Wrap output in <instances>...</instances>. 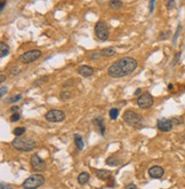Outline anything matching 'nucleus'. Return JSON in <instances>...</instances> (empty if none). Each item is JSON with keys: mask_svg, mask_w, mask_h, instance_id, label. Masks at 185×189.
Here are the masks:
<instances>
[{"mask_svg": "<svg viewBox=\"0 0 185 189\" xmlns=\"http://www.w3.org/2000/svg\"><path fill=\"white\" fill-rule=\"evenodd\" d=\"M109 116H110V118L112 120H115L118 118V116H119V109H117V108H112V109H110V111H109Z\"/></svg>", "mask_w": 185, "mask_h": 189, "instance_id": "22", "label": "nucleus"}, {"mask_svg": "<svg viewBox=\"0 0 185 189\" xmlns=\"http://www.w3.org/2000/svg\"><path fill=\"white\" fill-rule=\"evenodd\" d=\"M95 34L96 37L102 40V41H105L109 39V36H110V31H109V26L106 25V23L104 21H98L96 24H95Z\"/></svg>", "mask_w": 185, "mask_h": 189, "instance_id": "4", "label": "nucleus"}, {"mask_svg": "<svg viewBox=\"0 0 185 189\" xmlns=\"http://www.w3.org/2000/svg\"><path fill=\"white\" fill-rule=\"evenodd\" d=\"M125 189H138V188H137L136 185H134V183H128V185L125 187Z\"/></svg>", "mask_w": 185, "mask_h": 189, "instance_id": "34", "label": "nucleus"}, {"mask_svg": "<svg viewBox=\"0 0 185 189\" xmlns=\"http://www.w3.org/2000/svg\"><path fill=\"white\" fill-rule=\"evenodd\" d=\"M155 1L157 0H150V5H149V12L151 14L154 12V6H155Z\"/></svg>", "mask_w": 185, "mask_h": 189, "instance_id": "29", "label": "nucleus"}, {"mask_svg": "<svg viewBox=\"0 0 185 189\" xmlns=\"http://www.w3.org/2000/svg\"><path fill=\"white\" fill-rule=\"evenodd\" d=\"M173 125H174L173 120L167 119V118H161V119H158V121H157V126L161 132H169L173 129Z\"/></svg>", "mask_w": 185, "mask_h": 189, "instance_id": "10", "label": "nucleus"}, {"mask_svg": "<svg viewBox=\"0 0 185 189\" xmlns=\"http://www.w3.org/2000/svg\"><path fill=\"white\" fill-rule=\"evenodd\" d=\"M9 54V46L5 41L0 43V57H5Z\"/></svg>", "mask_w": 185, "mask_h": 189, "instance_id": "15", "label": "nucleus"}, {"mask_svg": "<svg viewBox=\"0 0 185 189\" xmlns=\"http://www.w3.org/2000/svg\"><path fill=\"white\" fill-rule=\"evenodd\" d=\"M31 166L37 172L46 170V163H45V161L38 154H35L31 157Z\"/></svg>", "mask_w": 185, "mask_h": 189, "instance_id": "9", "label": "nucleus"}, {"mask_svg": "<svg viewBox=\"0 0 185 189\" xmlns=\"http://www.w3.org/2000/svg\"><path fill=\"white\" fill-rule=\"evenodd\" d=\"M141 93H142V89H141V88H137V89L135 91V95H136V96H137V95H140Z\"/></svg>", "mask_w": 185, "mask_h": 189, "instance_id": "39", "label": "nucleus"}, {"mask_svg": "<svg viewBox=\"0 0 185 189\" xmlns=\"http://www.w3.org/2000/svg\"><path fill=\"white\" fill-rule=\"evenodd\" d=\"M169 36H170V32L169 31H165V32H162L159 36V40H166Z\"/></svg>", "mask_w": 185, "mask_h": 189, "instance_id": "28", "label": "nucleus"}, {"mask_svg": "<svg viewBox=\"0 0 185 189\" xmlns=\"http://www.w3.org/2000/svg\"><path fill=\"white\" fill-rule=\"evenodd\" d=\"M0 189H13L9 185H6V183H1V187H0Z\"/></svg>", "mask_w": 185, "mask_h": 189, "instance_id": "37", "label": "nucleus"}, {"mask_svg": "<svg viewBox=\"0 0 185 189\" xmlns=\"http://www.w3.org/2000/svg\"><path fill=\"white\" fill-rule=\"evenodd\" d=\"M45 183V178L41 174H33L31 177H29L27 180L23 182V187L24 188H38L40 186H42Z\"/></svg>", "mask_w": 185, "mask_h": 189, "instance_id": "5", "label": "nucleus"}, {"mask_svg": "<svg viewBox=\"0 0 185 189\" xmlns=\"http://www.w3.org/2000/svg\"><path fill=\"white\" fill-rule=\"evenodd\" d=\"M94 124L99 127L101 134L104 135V134H105V125H104V120H103V118H102V117H98L96 119H94Z\"/></svg>", "mask_w": 185, "mask_h": 189, "instance_id": "13", "label": "nucleus"}, {"mask_svg": "<svg viewBox=\"0 0 185 189\" xmlns=\"http://www.w3.org/2000/svg\"><path fill=\"white\" fill-rule=\"evenodd\" d=\"M89 178H90L89 173H87V172H81L79 175H78V182H79L80 185H86L89 181Z\"/></svg>", "mask_w": 185, "mask_h": 189, "instance_id": "16", "label": "nucleus"}, {"mask_svg": "<svg viewBox=\"0 0 185 189\" xmlns=\"http://www.w3.org/2000/svg\"><path fill=\"white\" fill-rule=\"evenodd\" d=\"M18 72H19V69H18V67H13V68H12V70H10V73H12V75H17Z\"/></svg>", "mask_w": 185, "mask_h": 189, "instance_id": "33", "label": "nucleus"}, {"mask_svg": "<svg viewBox=\"0 0 185 189\" xmlns=\"http://www.w3.org/2000/svg\"><path fill=\"white\" fill-rule=\"evenodd\" d=\"M96 175L101 180H106V179L111 178V172L107 171V170H97Z\"/></svg>", "mask_w": 185, "mask_h": 189, "instance_id": "14", "label": "nucleus"}, {"mask_svg": "<svg viewBox=\"0 0 185 189\" xmlns=\"http://www.w3.org/2000/svg\"><path fill=\"white\" fill-rule=\"evenodd\" d=\"M137 60L132 56H125L113 62L107 70V75L112 78H123L129 76L137 69Z\"/></svg>", "mask_w": 185, "mask_h": 189, "instance_id": "1", "label": "nucleus"}, {"mask_svg": "<svg viewBox=\"0 0 185 189\" xmlns=\"http://www.w3.org/2000/svg\"><path fill=\"white\" fill-rule=\"evenodd\" d=\"M77 71H78V73H79L80 76L86 78L94 75V69L91 68L90 65H80Z\"/></svg>", "mask_w": 185, "mask_h": 189, "instance_id": "12", "label": "nucleus"}, {"mask_svg": "<svg viewBox=\"0 0 185 189\" xmlns=\"http://www.w3.org/2000/svg\"><path fill=\"white\" fill-rule=\"evenodd\" d=\"M48 76H44V77L39 78V79H37L35 83H33V86H35V87H39V86H42L45 84V83H47L48 81Z\"/></svg>", "mask_w": 185, "mask_h": 189, "instance_id": "21", "label": "nucleus"}, {"mask_svg": "<svg viewBox=\"0 0 185 189\" xmlns=\"http://www.w3.org/2000/svg\"><path fill=\"white\" fill-rule=\"evenodd\" d=\"M7 91H8V88H7L6 86H1V91H0V97H1V99L5 96V94L7 93Z\"/></svg>", "mask_w": 185, "mask_h": 189, "instance_id": "31", "label": "nucleus"}, {"mask_svg": "<svg viewBox=\"0 0 185 189\" xmlns=\"http://www.w3.org/2000/svg\"><path fill=\"white\" fill-rule=\"evenodd\" d=\"M45 118L50 123H61L65 119V112L58 109H52L45 115Z\"/></svg>", "mask_w": 185, "mask_h": 189, "instance_id": "7", "label": "nucleus"}, {"mask_svg": "<svg viewBox=\"0 0 185 189\" xmlns=\"http://www.w3.org/2000/svg\"><path fill=\"white\" fill-rule=\"evenodd\" d=\"M5 6H6V1H5V0H2V1H1V5H0V12H2V10H4Z\"/></svg>", "mask_w": 185, "mask_h": 189, "instance_id": "38", "label": "nucleus"}, {"mask_svg": "<svg viewBox=\"0 0 185 189\" xmlns=\"http://www.w3.org/2000/svg\"><path fill=\"white\" fill-rule=\"evenodd\" d=\"M123 121L135 129H140L143 125V119L137 112L132 111V110H127L123 113Z\"/></svg>", "mask_w": 185, "mask_h": 189, "instance_id": "3", "label": "nucleus"}, {"mask_svg": "<svg viewBox=\"0 0 185 189\" xmlns=\"http://www.w3.org/2000/svg\"><path fill=\"white\" fill-rule=\"evenodd\" d=\"M21 119V115L18 113V112H14L12 116H10V121H13V123H15V121H17V120Z\"/></svg>", "mask_w": 185, "mask_h": 189, "instance_id": "27", "label": "nucleus"}, {"mask_svg": "<svg viewBox=\"0 0 185 189\" xmlns=\"http://www.w3.org/2000/svg\"><path fill=\"white\" fill-rule=\"evenodd\" d=\"M106 164L110 165V166H118V165L121 164V159L117 158L114 156H111V157H109V158L106 159Z\"/></svg>", "mask_w": 185, "mask_h": 189, "instance_id": "18", "label": "nucleus"}, {"mask_svg": "<svg viewBox=\"0 0 185 189\" xmlns=\"http://www.w3.org/2000/svg\"><path fill=\"white\" fill-rule=\"evenodd\" d=\"M165 174V170L159 166V165H154V166H151L149 169V175L153 179H160L162 175Z\"/></svg>", "mask_w": 185, "mask_h": 189, "instance_id": "11", "label": "nucleus"}, {"mask_svg": "<svg viewBox=\"0 0 185 189\" xmlns=\"http://www.w3.org/2000/svg\"><path fill=\"white\" fill-rule=\"evenodd\" d=\"M5 79H6V76H5V75H1V76H0V81H1V83H4Z\"/></svg>", "mask_w": 185, "mask_h": 189, "instance_id": "40", "label": "nucleus"}, {"mask_svg": "<svg viewBox=\"0 0 185 189\" xmlns=\"http://www.w3.org/2000/svg\"><path fill=\"white\" fill-rule=\"evenodd\" d=\"M109 6H110V8L111 9L117 10V9L121 8L123 6V4L121 0H110V1H109Z\"/></svg>", "mask_w": 185, "mask_h": 189, "instance_id": "17", "label": "nucleus"}, {"mask_svg": "<svg viewBox=\"0 0 185 189\" xmlns=\"http://www.w3.org/2000/svg\"><path fill=\"white\" fill-rule=\"evenodd\" d=\"M102 55L103 56H112V55H114L115 54V48L113 47H109V48H104V49H102Z\"/></svg>", "mask_w": 185, "mask_h": 189, "instance_id": "20", "label": "nucleus"}, {"mask_svg": "<svg viewBox=\"0 0 185 189\" xmlns=\"http://www.w3.org/2000/svg\"><path fill=\"white\" fill-rule=\"evenodd\" d=\"M10 111L12 112H18L19 111V107H17V105H13V107L10 108Z\"/></svg>", "mask_w": 185, "mask_h": 189, "instance_id": "36", "label": "nucleus"}, {"mask_svg": "<svg viewBox=\"0 0 185 189\" xmlns=\"http://www.w3.org/2000/svg\"><path fill=\"white\" fill-rule=\"evenodd\" d=\"M175 6V0H168L167 1V8L168 9H173Z\"/></svg>", "mask_w": 185, "mask_h": 189, "instance_id": "32", "label": "nucleus"}, {"mask_svg": "<svg viewBox=\"0 0 185 189\" xmlns=\"http://www.w3.org/2000/svg\"><path fill=\"white\" fill-rule=\"evenodd\" d=\"M179 57H181V52H179V53H177L176 55H175V60H174V62H173V65H175L177 62H178Z\"/></svg>", "mask_w": 185, "mask_h": 189, "instance_id": "35", "label": "nucleus"}, {"mask_svg": "<svg viewBox=\"0 0 185 189\" xmlns=\"http://www.w3.org/2000/svg\"><path fill=\"white\" fill-rule=\"evenodd\" d=\"M23 189H37V188H23Z\"/></svg>", "mask_w": 185, "mask_h": 189, "instance_id": "42", "label": "nucleus"}, {"mask_svg": "<svg viewBox=\"0 0 185 189\" xmlns=\"http://www.w3.org/2000/svg\"><path fill=\"white\" fill-rule=\"evenodd\" d=\"M181 29H182V26L181 25L177 26V30H176V32H175V36H174V38H173V43L174 44H176L177 37H178V34H179V32H181Z\"/></svg>", "mask_w": 185, "mask_h": 189, "instance_id": "30", "label": "nucleus"}, {"mask_svg": "<svg viewBox=\"0 0 185 189\" xmlns=\"http://www.w3.org/2000/svg\"><path fill=\"white\" fill-rule=\"evenodd\" d=\"M89 60H98L101 56H103L102 55V52H91V53H89Z\"/></svg>", "mask_w": 185, "mask_h": 189, "instance_id": "24", "label": "nucleus"}, {"mask_svg": "<svg viewBox=\"0 0 185 189\" xmlns=\"http://www.w3.org/2000/svg\"><path fill=\"white\" fill-rule=\"evenodd\" d=\"M16 137H21V135H23L24 133H25V127H16V129H14V132H13Z\"/></svg>", "mask_w": 185, "mask_h": 189, "instance_id": "25", "label": "nucleus"}, {"mask_svg": "<svg viewBox=\"0 0 185 189\" xmlns=\"http://www.w3.org/2000/svg\"><path fill=\"white\" fill-rule=\"evenodd\" d=\"M71 96V93L69 92V91H64V92H62L61 93V100H63V101H66V100H69Z\"/></svg>", "mask_w": 185, "mask_h": 189, "instance_id": "26", "label": "nucleus"}, {"mask_svg": "<svg viewBox=\"0 0 185 189\" xmlns=\"http://www.w3.org/2000/svg\"><path fill=\"white\" fill-rule=\"evenodd\" d=\"M19 100H22V94L14 95V96H12V97L6 99V102L7 103H15V102H17V101H19Z\"/></svg>", "mask_w": 185, "mask_h": 189, "instance_id": "23", "label": "nucleus"}, {"mask_svg": "<svg viewBox=\"0 0 185 189\" xmlns=\"http://www.w3.org/2000/svg\"><path fill=\"white\" fill-rule=\"evenodd\" d=\"M40 56H41V52L39 51V49H32V51L25 52L24 54L19 55L18 61L21 63L29 64V63H32V62L37 61L38 59H40Z\"/></svg>", "mask_w": 185, "mask_h": 189, "instance_id": "6", "label": "nucleus"}, {"mask_svg": "<svg viewBox=\"0 0 185 189\" xmlns=\"http://www.w3.org/2000/svg\"><path fill=\"white\" fill-rule=\"evenodd\" d=\"M168 89H169V91L174 89V85H173V84H169V85H168Z\"/></svg>", "mask_w": 185, "mask_h": 189, "instance_id": "41", "label": "nucleus"}, {"mask_svg": "<svg viewBox=\"0 0 185 189\" xmlns=\"http://www.w3.org/2000/svg\"><path fill=\"white\" fill-rule=\"evenodd\" d=\"M74 142H76V146H77V148L79 149V150H82L84 149V141H82V137H81V135H79V134H76L74 135Z\"/></svg>", "mask_w": 185, "mask_h": 189, "instance_id": "19", "label": "nucleus"}, {"mask_svg": "<svg viewBox=\"0 0 185 189\" xmlns=\"http://www.w3.org/2000/svg\"><path fill=\"white\" fill-rule=\"evenodd\" d=\"M137 105L141 108V109H149L153 105L154 103V99L150 93H143L137 97Z\"/></svg>", "mask_w": 185, "mask_h": 189, "instance_id": "8", "label": "nucleus"}, {"mask_svg": "<svg viewBox=\"0 0 185 189\" xmlns=\"http://www.w3.org/2000/svg\"><path fill=\"white\" fill-rule=\"evenodd\" d=\"M12 146L14 147L18 151H32L37 146V142L31 140V139H22V137H17L15 140L12 141Z\"/></svg>", "mask_w": 185, "mask_h": 189, "instance_id": "2", "label": "nucleus"}]
</instances>
